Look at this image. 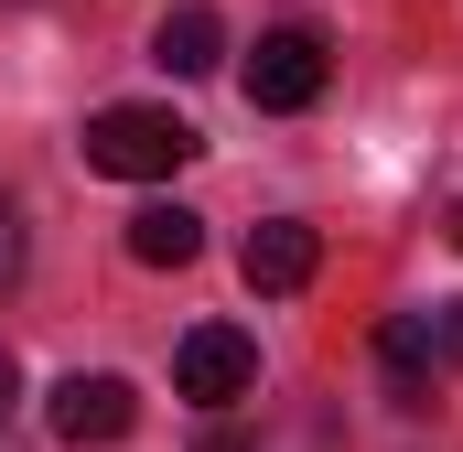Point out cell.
Masks as SVG:
<instances>
[{"mask_svg": "<svg viewBox=\"0 0 463 452\" xmlns=\"http://www.w3.org/2000/svg\"><path fill=\"white\" fill-rule=\"evenodd\" d=\"M324 98V33H302V22H280V33H259V54H248V108L291 118Z\"/></svg>", "mask_w": 463, "mask_h": 452, "instance_id": "3957f363", "label": "cell"}, {"mask_svg": "<svg viewBox=\"0 0 463 452\" xmlns=\"http://www.w3.org/2000/svg\"><path fill=\"white\" fill-rule=\"evenodd\" d=\"M442 226H453V248H463V173H453V205H442Z\"/></svg>", "mask_w": 463, "mask_h": 452, "instance_id": "7c38bea8", "label": "cell"}, {"mask_svg": "<svg viewBox=\"0 0 463 452\" xmlns=\"http://www.w3.org/2000/svg\"><path fill=\"white\" fill-rule=\"evenodd\" d=\"M194 452H248V442H237V431H205V442H194Z\"/></svg>", "mask_w": 463, "mask_h": 452, "instance_id": "4fadbf2b", "label": "cell"}, {"mask_svg": "<svg viewBox=\"0 0 463 452\" xmlns=\"http://www.w3.org/2000/svg\"><path fill=\"white\" fill-rule=\"evenodd\" d=\"M237 269H248V291H269V302H280V291H302V280L324 269V237H313L302 216H269V226H248Z\"/></svg>", "mask_w": 463, "mask_h": 452, "instance_id": "5b68a950", "label": "cell"}, {"mask_svg": "<svg viewBox=\"0 0 463 452\" xmlns=\"http://www.w3.org/2000/svg\"><path fill=\"white\" fill-rule=\"evenodd\" d=\"M194 248H205V216L194 205H140L129 216V259L140 269H194Z\"/></svg>", "mask_w": 463, "mask_h": 452, "instance_id": "52a82bcc", "label": "cell"}, {"mask_svg": "<svg viewBox=\"0 0 463 452\" xmlns=\"http://www.w3.org/2000/svg\"><path fill=\"white\" fill-rule=\"evenodd\" d=\"M173 388H184L194 410H237V399L259 388V344L237 334V324H194V334L173 344Z\"/></svg>", "mask_w": 463, "mask_h": 452, "instance_id": "7a4b0ae2", "label": "cell"}, {"mask_svg": "<svg viewBox=\"0 0 463 452\" xmlns=\"http://www.w3.org/2000/svg\"><path fill=\"white\" fill-rule=\"evenodd\" d=\"M194 151H205V129H194V118L140 108V98H118V108L87 118V173H109V184H173Z\"/></svg>", "mask_w": 463, "mask_h": 452, "instance_id": "6da1fadb", "label": "cell"}, {"mask_svg": "<svg viewBox=\"0 0 463 452\" xmlns=\"http://www.w3.org/2000/svg\"><path fill=\"white\" fill-rule=\"evenodd\" d=\"M43 420H54V442H129V420H140V388H129V377H87V366H76V377H65V388H54V410H43Z\"/></svg>", "mask_w": 463, "mask_h": 452, "instance_id": "277c9868", "label": "cell"}, {"mask_svg": "<svg viewBox=\"0 0 463 452\" xmlns=\"http://www.w3.org/2000/svg\"><path fill=\"white\" fill-rule=\"evenodd\" d=\"M431 355H442V366H463V302H442V313H431Z\"/></svg>", "mask_w": 463, "mask_h": 452, "instance_id": "30bf717a", "label": "cell"}, {"mask_svg": "<svg viewBox=\"0 0 463 452\" xmlns=\"http://www.w3.org/2000/svg\"><path fill=\"white\" fill-rule=\"evenodd\" d=\"M11 399H22V366H11V344H0V420H11Z\"/></svg>", "mask_w": 463, "mask_h": 452, "instance_id": "8fae6325", "label": "cell"}, {"mask_svg": "<svg viewBox=\"0 0 463 452\" xmlns=\"http://www.w3.org/2000/svg\"><path fill=\"white\" fill-rule=\"evenodd\" d=\"M11 280H22V205L0 194V291H11Z\"/></svg>", "mask_w": 463, "mask_h": 452, "instance_id": "9c48e42d", "label": "cell"}, {"mask_svg": "<svg viewBox=\"0 0 463 452\" xmlns=\"http://www.w3.org/2000/svg\"><path fill=\"white\" fill-rule=\"evenodd\" d=\"M151 65H173V76H216V65H227V22H216L205 0L162 11V33H151Z\"/></svg>", "mask_w": 463, "mask_h": 452, "instance_id": "8992f818", "label": "cell"}, {"mask_svg": "<svg viewBox=\"0 0 463 452\" xmlns=\"http://www.w3.org/2000/svg\"><path fill=\"white\" fill-rule=\"evenodd\" d=\"M420 355H431V313H399V324H377V366H388V410H431V388H420Z\"/></svg>", "mask_w": 463, "mask_h": 452, "instance_id": "ba28073f", "label": "cell"}]
</instances>
